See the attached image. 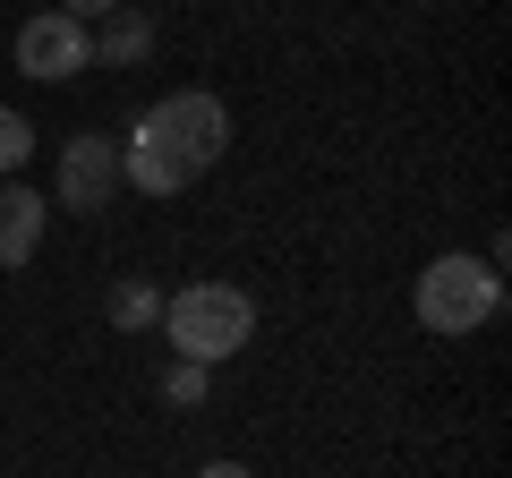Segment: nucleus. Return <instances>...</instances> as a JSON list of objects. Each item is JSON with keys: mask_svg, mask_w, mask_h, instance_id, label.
Here are the masks:
<instances>
[{"mask_svg": "<svg viewBox=\"0 0 512 478\" xmlns=\"http://www.w3.org/2000/svg\"><path fill=\"white\" fill-rule=\"evenodd\" d=\"M163 333L180 359H231V350L256 342V299L239 291V282H188V291L163 299Z\"/></svg>", "mask_w": 512, "mask_h": 478, "instance_id": "f257e3e1", "label": "nucleus"}, {"mask_svg": "<svg viewBox=\"0 0 512 478\" xmlns=\"http://www.w3.org/2000/svg\"><path fill=\"white\" fill-rule=\"evenodd\" d=\"M137 137L163 146L171 163H180V180H197V171H214L222 154H231V111L205 86H180V94H163V103L137 111Z\"/></svg>", "mask_w": 512, "mask_h": 478, "instance_id": "f03ea898", "label": "nucleus"}, {"mask_svg": "<svg viewBox=\"0 0 512 478\" xmlns=\"http://www.w3.org/2000/svg\"><path fill=\"white\" fill-rule=\"evenodd\" d=\"M504 316V274H495L487 257H436L419 274V325L444 333V342H461V333L495 325Z\"/></svg>", "mask_w": 512, "mask_h": 478, "instance_id": "7ed1b4c3", "label": "nucleus"}, {"mask_svg": "<svg viewBox=\"0 0 512 478\" xmlns=\"http://www.w3.org/2000/svg\"><path fill=\"white\" fill-rule=\"evenodd\" d=\"M52 205H69V214H103V205H120V137L77 129L69 146L52 154Z\"/></svg>", "mask_w": 512, "mask_h": 478, "instance_id": "20e7f679", "label": "nucleus"}, {"mask_svg": "<svg viewBox=\"0 0 512 478\" xmlns=\"http://www.w3.org/2000/svg\"><path fill=\"white\" fill-rule=\"evenodd\" d=\"M94 69V26L69 18V9H35V18L18 26V77H35V86H69V77Z\"/></svg>", "mask_w": 512, "mask_h": 478, "instance_id": "39448f33", "label": "nucleus"}, {"mask_svg": "<svg viewBox=\"0 0 512 478\" xmlns=\"http://www.w3.org/2000/svg\"><path fill=\"white\" fill-rule=\"evenodd\" d=\"M43 222H52V197H35L26 180H0V274H18L43 248Z\"/></svg>", "mask_w": 512, "mask_h": 478, "instance_id": "423d86ee", "label": "nucleus"}, {"mask_svg": "<svg viewBox=\"0 0 512 478\" xmlns=\"http://www.w3.org/2000/svg\"><path fill=\"white\" fill-rule=\"evenodd\" d=\"M146 52H154V18L137 0H120L111 18H94V60H103V69H137Z\"/></svg>", "mask_w": 512, "mask_h": 478, "instance_id": "0eeeda50", "label": "nucleus"}, {"mask_svg": "<svg viewBox=\"0 0 512 478\" xmlns=\"http://www.w3.org/2000/svg\"><path fill=\"white\" fill-rule=\"evenodd\" d=\"M120 188H146V197H180V163H171V154L163 146H146V137H137V129H128L120 137Z\"/></svg>", "mask_w": 512, "mask_h": 478, "instance_id": "6e6552de", "label": "nucleus"}, {"mask_svg": "<svg viewBox=\"0 0 512 478\" xmlns=\"http://www.w3.org/2000/svg\"><path fill=\"white\" fill-rule=\"evenodd\" d=\"M111 325H120V333H154V325H163V291L137 282V274L111 282Z\"/></svg>", "mask_w": 512, "mask_h": 478, "instance_id": "1a4fd4ad", "label": "nucleus"}, {"mask_svg": "<svg viewBox=\"0 0 512 478\" xmlns=\"http://www.w3.org/2000/svg\"><path fill=\"white\" fill-rule=\"evenodd\" d=\"M26 163H35V120L0 103V180H9V171H26Z\"/></svg>", "mask_w": 512, "mask_h": 478, "instance_id": "9d476101", "label": "nucleus"}, {"mask_svg": "<svg viewBox=\"0 0 512 478\" xmlns=\"http://www.w3.org/2000/svg\"><path fill=\"white\" fill-rule=\"evenodd\" d=\"M163 393H171V402H188V410H197V402H205V359H180V368L163 376Z\"/></svg>", "mask_w": 512, "mask_h": 478, "instance_id": "9b49d317", "label": "nucleus"}, {"mask_svg": "<svg viewBox=\"0 0 512 478\" xmlns=\"http://www.w3.org/2000/svg\"><path fill=\"white\" fill-rule=\"evenodd\" d=\"M60 9H69V18H86V26H94V18H111V9H120V0H60Z\"/></svg>", "mask_w": 512, "mask_h": 478, "instance_id": "f8f14e48", "label": "nucleus"}, {"mask_svg": "<svg viewBox=\"0 0 512 478\" xmlns=\"http://www.w3.org/2000/svg\"><path fill=\"white\" fill-rule=\"evenodd\" d=\"M197 478H256V470H248V461H205Z\"/></svg>", "mask_w": 512, "mask_h": 478, "instance_id": "ddd939ff", "label": "nucleus"}]
</instances>
